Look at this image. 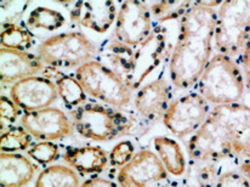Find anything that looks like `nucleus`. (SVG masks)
<instances>
[{
	"instance_id": "f257e3e1",
	"label": "nucleus",
	"mask_w": 250,
	"mask_h": 187,
	"mask_svg": "<svg viewBox=\"0 0 250 187\" xmlns=\"http://www.w3.org/2000/svg\"><path fill=\"white\" fill-rule=\"evenodd\" d=\"M222 1H194L180 19L176 43L169 60L171 83L177 89H189L198 83L212 57L217 11Z\"/></svg>"
},
{
	"instance_id": "f03ea898",
	"label": "nucleus",
	"mask_w": 250,
	"mask_h": 187,
	"mask_svg": "<svg viewBox=\"0 0 250 187\" xmlns=\"http://www.w3.org/2000/svg\"><path fill=\"white\" fill-rule=\"evenodd\" d=\"M194 161L238 158L250 162V107L243 104H219L187 144Z\"/></svg>"
},
{
	"instance_id": "7ed1b4c3",
	"label": "nucleus",
	"mask_w": 250,
	"mask_h": 187,
	"mask_svg": "<svg viewBox=\"0 0 250 187\" xmlns=\"http://www.w3.org/2000/svg\"><path fill=\"white\" fill-rule=\"evenodd\" d=\"M197 88L198 93L215 106L238 104L246 93V79L236 60L217 52L207 64Z\"/></svg>"
},
{
	"instance_id": "20e7f679",
	"label": "nucleus",
	"mask_w": 250,
	"mask_h": 187,
	"mask_svg": "<svg viewBox=\"0 0 250 187\" xmlns=\"http://www.w3.org/2000/svg\"><path fill=\"white\" fill-rule=\"evenodd\" d=\"M73 128L84 139L111 141L130 131L132 121L129 116L111 106L89 102L72 109Z\"/></svg>"
},
{
	"instance_id": "39448f33",
	"label": "nucleus",
	"mask_w": 250,
	"mask_h": 187,
	"mask_svg": "<svg viewBox=\"0 0 250 187\" xmlns=\"http://www.w3.org/2000/svg\"><path fill=\"white\" fill-rule=\"evenodd\" d=\"M250 36V1L227 0L220 4L214 46L219 54L239 57Z\"/></svg>"
},
{
	"instance_id": "423d86ee",
	"label": "nucleus",
	"mask_w": 250,
	"mask_h": 187,
	"mask_svg": "<svg viewBox=\"0 0 250 187\" xmlns=\"http://www.w3.org/2000/svg\"><path fill=\"white\" fill-rule=\"evenodd\" d=\"M96 45L82 32L72 31L50 37L38 46V56L52 68H79L97 60Z\"/></svg>"
},
{
	"instance_id": "0eeeda50",
	"label": "nucleus",
	"mask_w": 250,
	"mask_h": 187,
	"mask_svg": "<svg viewBox=\"0 0 250 187\" xmlns=\"http://www.w3.org/2000/svg\"><path fill=\"white\" fill-rule=\"evenodd\" d=\"M76 78L86 95L104 102L107 106L123 108L131 102L134 91L124 79L99 60L77 68Z\"/></svg>"
},
{
	"instance_id": "6e6552de",
	"label": "nucleus",
	"mask_w": 250,
	"mask_h": 187,
	"mask_svg": "<svg viewBox=\"0 0 250 187\" xmlns=\"http://www.w3.org/2000/svg\"><path fill=\"white\" fill-rule=\"evenodd\" d=\"M210 104L199 93H188L170 102L163 123L176 138L193 135L210 113Z\"/></svg>"
},
{
	"instance_id": "1a4fd4ad",
	"label": "nucleus",
	"mask_w": 250,
	"mask_h": 187,
	"mask_svg": "<svg viewBox=\"0 0 250 187\" xmlns=\"http://www.w3.org/2000/svg\"><path fill=\"white\" fill-rule=\"evenodd\" d=\"M154 31L148 4L139 0L122 2L116 19L114 38L125 45L137 49Z\"/></svg>"
},
{
	"instance_id": "9d476101",
	"label": "nucleus",
	"mask_w": 250,
	"mask_h": 187,
	"mask_svg": "<svg viewBox=\"0 0 250 187\" xmlns=\"http://www.w3.org/2000/svg\"><path fill=\"white\" fill-rule=\"evenodd\" d=\"M167 175L169 173L157 153L141 149L119 169L117 181L121 187H147L151 183L166 180Z\"/></svg>"
},
{
	"instance_id": "9b49d317",
	"label": "nucleus",
	"mask_w": 250,
	"mask_h": 187,
	"mask_svg": "<svg viewBox=\"0 0 250 187\" xmlns=\"http://www.w3.org/2000/svg\"><path fill=\"white\" fill-rule=\"evenodd\" d=\"M21 124L33 138L42 141L61 140L72 135L73 131V124L67 114L56 107L24 112Z\"/></svg>"
},
{
	"instance_id": "f8f14e48",
	"label": "nucleus",
	"mask_w": 250,
	"mask_h": 187,
	"mask_svg": "<svg viewBox=\"0 0 250 187\" xmlns=\"http://www.w3.org/2000/svg\"><path fill=\"white\" fill-rule=\"evenodd\" d=\"M10 96L24 112H33L51 106L59 97V90L54 81L34 76L12 84Z\"/></svg>"
},
{
	"instance_id": "ddd939ff",
	"label": "nucleus",
	"mask_w": 250,
	"mask_h": 187,
	"mask_svg": "<svg viewBox=\"0 0 250 187\" xmlns=\"http://www.w3.org/2000/svg\"><path fill=\"white\" fill-rule=\"evenodd\" d=\"M71 21L96 33H106L116 22L118 10L114 1H67Z\"/></svg>"
},
{
	"instance_id": "4468645a",
	"label": "nucleus",
	"mask_w": 250,
	"mask_h": 187,
	"mask_svg": "<svg viewBox=\"0 0 250 187\" xmlns=\"http://www.w3.org/2000/svg\"><path fill=\"white\" fill-rule=\"evenodd\" d=\"M41 57L29 51L0 49V81L2 84H15L22 79L39 76L45 69Z\"/></svg>"
},
{
	"instance_id": "2eb2a0df",
	"label": "nucleus",
	"mask_w": 250,
	"mask_h": 187,
	"mask_svg": "<svg viewBox=\"0 0 250 187\" xmlns=\"http://www.w3.org/2000/svg\"><path fill=\"white\" fill-rule=\"evenodd\" d=\"M171 100V93L164 77L145 84L134 96V107L145 119H163Z\"/></svg>"
},
{
	"instance_id": "dca6fc26",
	"label": "nucleus",
	"mask_w": 250,
	"mask_h": 187,
	"mask_svg": "<svg viewBox=\"0 0 250 187\" xmlns=\"http://www.w3.org/2000/svg\"><path fill=\"white\" fill-rule=\"evenodd\" d=\"M161 32L162 29L154 28L152 36L141 46L135 49L134 73L130 81V88L132 91L139 89L144 79L161 62L162 52L166 44V42L161 37Z\"/></svg>"
},
{
	"instance_id": "f3484780",
	"label": "nucleus",
	"mask_w": 250,
	"mask_h": 187,
	"mask_svg": "<svg viewBox=\"0 0 250 187\" xmlns=\"http://www.w3.org/2000/svg\"><path fill=\"white\" fill-rule=\"evenodd\" d=\"M64 161L82 175H94L106 169L109 153L100 146L74 147L64 153Z\"/></svg>"
},
{
	"instance_id": "a211bd4d",
	"label": "nucleus",
	"mask_w": 250,
	"mask_h": 187,
	"mask_svg": "<svg viewBox=\"0 0 250 187\" xmlns=\"http://www.w3.org/2000/svg\"><path fill=\"white\" fill-rule=\"evenodd\" d=\"M34 176V166L20 153L0 154V187H23Z\"/></svg>"
},
{
	"instance_id": "6ab92c4d",
	"label": "nucleus",
	"mask_w": 250,
	"mask_h": 187,
	"mask_svg": "<svg viewBox=\"0 0 250 187\" xmlns=\"http://www.w3.org/2000/svg\"><path fill=\"white\" fill-rule=\"evenodd\" d=\"M100 55L102 60L99 61L116 72L130 86V81L134 73L135 50L114 38V41L104 44V47L100 50Z\"/></svg>"
},
{
	"instance_id": "aec40b11",
	"label": "nucleus",
	"mask_w": 250,
	"mask_h": 187,
	"mask_svg": "<svg viewBox=\"0 0 250 187\" xmlns=\"http://www.w3.org/2000/svg\"><path fill=\"white\" fill-rule=\"evenodd\" d=\"M42 73H44V77L55 82L57 90H59V97L67 107L74 109L86 104V93L84 91L81 83L77 81L76 77L57 71L56 68H52V67L45 68Z\"/></svg>"
},
{
	"instance_id": "412c9836",
	"label": "nucleus",
	"mask_w": 250,
	"mask_h": 187,
	"mask_svg": "<svg viewBox=\"0 0 250 187\" xmlns=\"http://www.w3.org/2000/svg\"><path fill=\"white\" fill-rule=\"evenodd\" d=\"M153 146L167 173L174 176L184 175L187 166L186 157L179 142L167 136H157L153 140Z\"/></svg>"
},
{
	"instance_id": "4be33fe9",
	"label": "nucleus",
	"mask_w": 250,
	"mask_h": 187,
	"mask_svg": "<svg viewBox=\"0 0 250 187\" xmlns=\"http://www.w3.org/2000/svg\"><path fill=\"white\" fill-rule=\"evenodd\" d=\"M36 187H81V180L71 166H50L38 175Z\"/></svg>"
},
{
	"instance_id": "5701e85b",
	"label": "nucleus",
	"mask_w": 250,
	"mask_h": 187,
	"mask_svg": "<svg viewBox=\"0 0 250 187\" xmlns=\"http://www.w3.org/2000/svg\"><path fill=\"white\" fill-rule=\"evenodd\" d=\"M34 44V37L27 26L20 23L1 24L0 45L5 49L28 51Z\"/></svg>"
},
{
	"instance_id": "b1692460",
	"label": "nucleus",
	"mask_w": 250,
	"mask_h": 187,
	"mask_svg": "<svg viewBox=\"0 0 250 187\" xmlns=\"http://www.w3.org/2000/svg\"><path fill=\"white\" fill-rule=\"evenodd\" d=\"M64 23L66 19L61 12L44 6L32 10L26 21V26L29 29H44L47 32L57 31L64 26Z\"/></svg>"
},
{
	"instance_id": "393cba45",
	"label": "nucleus",
	"mask_w": 250,
	"mask_h": 187,
	"mask_svg": "<svg viewBox=\"0 0 250 187\" xmlns=\"http://www.w3.org/2000/svg\"><path fill=\"white\" fill-rule=\"evenodd\" d=\"M33 136L23 126L12 125L1 133L0 149L5 153H17L20 151H28L32 147Z\"/></svg>"
},
{
	"instance_id": "a878e982",
	"label": "nucleus",
	"mask_w": 250,
	"mask_h": 187,
	"mask_svg": "<svg viewBox=\"0 0 250 187\" xmlns=\"http://www.w3.org/2000/svg\"><path fill=\"white\" fill-rule=\"evenodd\" d=\"M194 5V1H156L148 5L152 20L158 23L181 19Z\"/></svg>"
},
{
	"instance_id": "bb28decb",
	"label": "nucleus",
	"mask_w": 250,
	"mask_h": 187,
	"mask_svg": "<svg viewBox=\"0 0 250 187\" xmlns=\"http://www.w3.org/2000/svg\"><path fill=\"white\" fill-rule=\"evenodd\" d=\"M28 156L39 164H50L60 156V147L52 141H41L27 151Z\"/></svg>"
},
{
	"instance_id": "cd10ccee",
	"label": "nucleus",
	"mask_w": 250,
	"mask_h": 187,
	"mask_svg": "<svg viewBox=\"0 0 250 187\" xmlns=\"http://www.w3.org/2000/svg\"><path fill=\"white\" fill-rule=\"evenodd\" d=\"M21 116V108L12 101L11 97L1 96L0 100V133L12 126Z\"/></svg>"
},
{
	"instance_id": "c85d7f7f",
	"label": "nucleus",
	"mask_w": 250,
	"mask_h": 187,
	"mask_svg": "<svg viewBox=\"0 0 250 187\" xmlns=\"http://www.w3.org/2000/svg\"><path fill=\"white\" fill-rule=\"evenodd\" d=\"M135 154V145L131 141L124 140L118 142L109 152V164L112 166L122 168L131 161Z\"/></svg>"
},
{
	"instance_id": "c756f323",
	"label": "nucleus",
	"mask_w": 250,
	"mask_h": 187,
	"mask_svg": "<svg viewBox=\"0 0 250 187\" xmlns=\"http://www.w3.org/2000/svg\"><path fill=\"white\" fill-rule=\"evenodd\" d=\"M28 6V1H1V10H7V12H1V19L6 17L4 21H1V24L17 23Z\"/></svg>"
},
{
	"instance_id": "7c9ffc66",
	"label": "nucleus",
	"mask_w": 250,
	"mask_h": 187,
	"mask_svg": "<svg viewBox=\"0 0 250 187\" xmlns=\"http://www.w3.org/2000/svg\"><path fill=\"white\" fill-rule=\"evenodd\" d=\"M215 187H250L248 179L236 171H227L217 178Z\"/></svg>"
},
{
	"instance_id": "2f4dec72",
	"label": "nucleus",
	"mask_w": 250,
	"mask_h": 187,
	"mask_svg": "<svg viewBox=\"0 0 250 187\" xmlns=\"http://www.w3.org/2000/svg\"><path fill=\"white\" fill-rule=\"evenodd\" d=\"M239 61H241V68L246 79V86L250 90V36L239 56Z\"/></svg>"
},
{
	"instance_id": "473e14b6",
	"label": "nucleus",
	"mask_w": 250,
	"mask_h": 187,
	"mask_svg": "<svg viewBox=\"0 0 250 187\" xmlns=\"http://www.w3.org/2000/svg\"><path fill=\"white\" fill-rule=\"evenodd\" d=\"M81 187H121V186L117 185V184L113 183V181L108 180V179L94 178L85 181V183L82 184Z\"/></svg>"
}]
</instances>
